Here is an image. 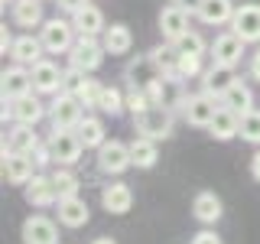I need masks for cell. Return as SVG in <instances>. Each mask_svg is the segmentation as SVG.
<instances>
[{
  "mask_svg": "<svg viewBox=\"0 0 260 244\" xmlns=\"http://www.w3.org/2000/svg\"><path fill=\"white\" fill-rule=\"evenodd\" d=\"M85 4H91V0H59V10H65V13H75V10H81Z\"/></svg>",
  "mask_w": 260,
  "mask_h": 244,
  "instance_id": "obj_44",
  "label": "cell"
},
{
  "mask_svg": "<svg viewBox=\"0 0 260 244\" xmlns=\"http://www.w3.org/2000/svg\"><path fill=\"white\" fill-rule=\"evenodd\" d=\"M98 111H101V114H111V117H117L120 111H127V95L120 92V88H114V85H104L101 101H98Z\"/></svg>",
  "mask_w": 260,
  "mask_h": 244,
  "instance_id": "obj_33",
  "label": "cell"
},
{
  "mask_svg": "<svg viewBox=\"0 0 260 244\" xmlns=\"http://www.w3.org/2000/svg\"><path fill=\"white\" fill-rule=\"evenodd\" d=\"M43 143V137L36 134V127L32 124H13V130L4 137V153H29Z\"/></svg>",
  "mask_w": 260,
  "mask_h": 244,
  "instance_id": "obj_18",
  "label": "cell"
},
{
  "mask_svg": "<svg viewBox=\"0 0 260 244\" xmlns=\"http://www.w3.org/2000/svg\"><path fill=\"white\" fill-rule=\"evenodd\" d=\"M85 104L78 101V95L59 92L52 95V108H49V120H52V130H75L85 117Z\"/></svg>",
  "mask_w": 260,
  "mask_h": 244,
  "instance_id": "obj_2",
  "label": "cell"
},
{
  "mask_svg": "<svg viewBox=\"0 0 260 244\" xmlns=\"http://www.w3.org/2000/svg\"><path fill=\"white\" fill-rule=\"evenodd\" d=\"M231 29L238 33L244 43H260V4H241L234 10Z\"/></svg>",
  "mask_w": 260,
  "mask_h": 244,
  "instance_id": "obj_15",
  "label": "cell"
},
{
  "mask_svg": "<svg viewBox=\"0 0 260 244\" xmlns=\"http://www.w3.org/2000/svg\"><path fill=\"white\" fill-rule=\"evenodd\" d=\"M189 10H182L179 4L173 7H162V13H159V33H162V39H169V43H176L182 33H189Z\"/></svg>",
  "mask_w": 260,
  "mask_h": 244,
  "instance_id": "obj_20",
  "label": "cell"
},
{
  "mask_svg": "<svg viewBox=\"0 0 260 244\" xmlns=\"http://www.w3.org/2000/svg\"><path fill=\"white\" fill-rule=\"evenodd\" d=\"M85 78H88V72H85V69H78V65H69V69L62 72V92L78 95V88L85 85Z\"/></svg>",
  "mask_w": 260,
  "mask_h": 244,
  "instance_id": "obj_39",
  "label": "cell"
},
{
  "mask_svg": "<svg viewBox=\"0 0 260 244\" xmlns=\"http://www.w3.org/2000/svg\"><path fill=\"white\" fill-rule=\"evenodd\" d=\"M91 244H117V241H114V238H94Z\"/></svg>",
  "mask_w": 260,
  "mask_h": 244,
  "instance_id": "obj_49",
  "label": "cell"
},
{
  "mask_svg": "<svg viewBox=\"0 0 260 244\" xmlns=\"http://www.w3.org/2000/svg\"><path fill=\"white\" fill-rule=\"evenodd\" d=\"M101 205L104 211H111V215H127L130 208H134V189H130L127 182H111L101 189Z\"/></svg>",
  "mask_w": 260,
  "mask_h": 244,
  "instance_id": "obj_19",
  "label": "cell"
},
{
  "mask_svg": "<svg viewBox=\"0 0 260 244\" xmlns=\"http://www.w3.org/2000/svg\"><path fill=\"white\" fill-rule=\"evenodd\" d=\"M173 4H179V7H182V10H189V13H199L205 0H173Z\"/></svg>",
  "mask_w": 260,
  "mask_h": 244,
  "instance_id": "obj_46",
  "label": "cell"
},
{
  "mask_svg": "<svg viewBox=\"0 0 260 244\" xmlns=\"http://www.w3.org/2000/svg\"><path fill=\"white\" fill-rule=\"evenodd\" d=\"M43 52H46L43 39L32 36V33H23V36H16V39H13L10 59H13V62H20V65H29V69H32V65L43 59Z\"/></svg>",
  "mask_w": 260,
  "mask_h": 244,
  "instance_id": "obj_23",
  "label": "cell"
},
{
  "mask_svg": "<svg viewBox=\"0 0 260 244\" xmlns=\"http://www.w3.org/2000/svg\"><path fill=\"white\" fill-rule=\"evenodd\" d=\"M250 78L260 81V49L254 52V59H250Z\"/></svg>",
  "mask_w": 260,
  "mask_h": 244,
  "instance_id": "obj_47",
  "label": "cell"
},
{
  "mask_svg": "<svg viewBox=\"0 0 260 244\" xmlns=\"http://www.w3.org/2000/svg\"><path fill=\"white\" fill-rule=\"evenodd\" d=\"M221 104H228L231 111L244 114V111H250V108H254V92H250V85H244V81L238 78V81H234V85H231V88L224 92Z\"/></svg>",
  "mask_w": 260,
  "mask_h": 244,
  "instance_id": "obj_32",
  "label": "cell"
},
{
  "mask_svg": "<svg viewBox=\"0 0 260 244\" xmlns=\"http://www.w3.org/2000/svg\"><path fill=\"white\" fill-rule=\"evenodd\" d=\"M23 199H26L32 208L59 205V192H55V182H52V176H32L29 182L23 186Z\"/></svg>",
  "mask_w": 260,
  "mask_h": 244,
  "instance_id": "obj_16",
  "label": "cell"
},
{
  "mask_svg": "<svg viewBox=\"0 0 260 244\" xmlns=\"http://www.w3.org/2000/svg\"><path fill=\"white\" fill-rule=\"evenodd\" d=\"M176 49H179V55H205V39L199 36V33H182V36L176 39Z\"/></svg>",
  "mask_w": 260,
  "mask_h": 244,
  "instance_id": "obj_38",
  "label": "cell"
},
{
  "mask_svg": "<svg viewBox=\"0 0 260 244\" xmlns=\"http://www.w3.org/2000/svg\"><path fill=\"white\" fill-rule=\"evenodd\" d=\"M52 182H55V192H59V199H69V195H78V176L72 173L69 166H59L52 173Z\"/></svg>",
  "mask_w": 260,
  "mask_h": 244,
  "instance_id": "obj_34",
  "label": "cell"
},
{
  "mask_svg": "<svg viewBox=\"0 0 260 244\" xmlns=\"http://www.w3.org/2000/svg\"><path fill=\"white\" fill-rule=\"evenodd\" d=\"M134 127L137 134L150 137V140H166V137H173V127H176V117L169 108H162V104H150L146 111H140L134 117Z\"/></svg>",
  "mask_w": 260,
  "mask_h": 244,
  "instance_id": "obj_1",
  "label": "cell"
},
{
  "mask_svg": "<svg viewBox=\"0 0 260 244\" xmlns=\"http://www.w3.org/2000/svg\"><path fill=\"white\" fill-rule=\"evenodd\" d=\"M10 49H13V36H10V29H7V26H0V52H10Z\"/></svg>",
  "mask_w": 260,
  "mask_h": 244,
  "instance_id": "obj_45",
  "label": "cell"
},
{
  "mask_svg": "<svg viewBox=\"0 0 260 244\" xmlns=\"http://www.w3.org/2000/svg\"><path fill=\"white\" fill-rule=\"evenodd\" d=\"M238 81V72H234V65H221V62H211L205 72H202V92H208L211 98H218L221 101L224 92Z\"/></svg>",
  "mask_w": 260,
  "mask_h": 244,
  "instance_id": "obj_12",
  "label": "cell"
},
{
  "mask_svg": "<svg viewBox=\"0 0 260 244\" xmlns=\"http://www.w3.org/2000/svg\"><path fill=\"white\" fill-rule=\"evenodd\" d=\"M134 166L130 160V143H120V140H104L98 146V169L108 176H120Z\"/></svg>",
  "mask_w": 260,
  "mask_h": 244,
  "instance_id": "obj_8",
  "label": "cell"
},
{
  "mask_svg": "<svg viewBox=\"0 0 260 244\" xmlns=\"http://www.w3.org/2000/svg\"><path fill=\"white\" fill-rule=\"evenodd\" d=\"M189 244H224V241L218 238V231H211V228H202V231L195 234Z\"/></svg>",
  "mask_w": 260,
  "mask_h": 244,
  "instance_id": "obj_43",
  "label": "cell"
},
{
  "mask_svg": "<svg viewBox=\"0 0 260 244\" xmlns=\"http://www.w3.org/2000/svg\"><path fill=\"white\" fill-rule=\"evenodd\" d=\"M10 13H13V23L23 29H36L46 23L43 20V0H13Z\"/></svg>",
  "mask_w": 260,
  "mask_h": 244,
  "instance_id": "obj_27",
  "label": "cell"
},
{
  "mask_svg": "<svg viewBox=\"0 0 260 244\" xmlns=\"http://www.w3.org/2000/svg\"><path fill=\"white\" fill-rule=\"evenodd\" d=\"M91 211H88V202L78 199V195H69V199H59V225L65 228H85Z\"/></svg>",
  "mask_w": 260,
  "mask_h": 244,
  "instance_id": "obj_24",
  "label": "cell"
},
{
  "mask_svg": "<svg viewBox=\"0 0 260 244\" xmlns=\"http://www.w3.org/2000/svg\"><path fill=\"white\" fill-rule=\"evenodd\" d=\"M130 160H134V166L137 169H150V166H156V160H159V150H156V140H150V137H137L134 143H130Z\"/></svg>",
  "mask_w": 260,
  "mask_h": 244,
  "instance_id": "obj_30",
  "label": "cell"
},
{
  "mask_svg": "<svg viewBox=\"0 0 260 244\" xmlns=\"http://www.w3.org/2000/svg\"><path fill=\"white\" fill-rule=\"evenodd\" d=\"M150 98H153V104H162V108H169V111H179L182 101H185V78L176 75V72H166V75L153 85Z\"/></svg>",
  "mask_w": 260,
  "mask_h": 244,
  "instance_id": "obj_9",
  "label": "cell"
},
{
  "mask_svg": "<svg viewBox=\"0 0 260 244\" xmlns=\"http://www.w3.org/2000/svg\"><path fill=\"white\" fill-rule=\"evenodd\" d=\"M162 75H166V72L159 69V62L153 59L150 52H146V55H137V59H130L127 69H124L127 85H130V88H143V92H153V85H156Z\"/></svg>",
  "mask_w": 260,
  "mask_h": 244,
  "instance_id": "obj_4",
  "label": "cell"
},
{
  "mask_svg": "<svg viewBox=\"0 0 260 244\" xmlns=\"http://www.w3.org/2000/svg\"><path fill=\"white\" fill-rule=\"evenodd\" d=\"M250 176H254L257 182H260V150L254 153V157H250Z\"/></svg>",
  "mask_w": 260,
  "mask_h": 244,
  "instance_id": "obj_48",
  "label": "cell"
},
{
  "mask_svg": "<svg viewBox=\"0 0 260 244\" xmlns=\"http://www.w3.org/2000/svg\"><path fill=\"white\" fill-rule=\"evenodd\" d=\"M72 26H75L78 36H98V33H104V13L98 10L94 4H85L81 10L72 13Z\"/></svg>",
  "mask_w": 260,
  "mask_h": 244,
  "instance_id": "obj_25",
  "label": "cell"
},
{
  "mask_svg": "<svg viewBox=\"0 0 260 244\" xmlns=\"http://www.w3.org/2000/svg\"><path fill=\"white\" fill-rule=\"evenodd\" d=\"M32 160H36V166H49V163H55V157H52V146H49V140H43L32 150Z\"/></svg>",
  "mask_w": 260,
  "mask_h": 244,
  "instance_id": "obj_42",
  "label": "cell"
},
{
  "mask_svg": "<svg viewBox=\"0 0 260 244\" xmlns=\"http://www.w3.org/2000/svg\"><path fill=\"white\" fill-rule=\"evenodd\" d=\"M150 104H153L150 92H143V88H130V92H127V111L134 114V117H137L140 111H146Z\"/></svg>",
  "mask_w": 260,
  "mask_h": 244,
  "instance_id": "obj_41",
  "label": "cell"
},
{
  "mask_svg": "<svg viewBox=\"0 0 260 244\" xmlns=\"http://www.w3.org/2000/svg\"><path fill=\"white\" fill-rule=\"evenodd\" d=\"M101 43L111 55H127L130 49H134V33H130L127 23H111V26L101 33Z\"/></svg>",
  "mask_w": 260,
  "mask_h": 244,
  "instance_id": "obj_26",
  "label": "cell"
},
{
  "mask_svg": "<svg viewBox=\"0 0 260 244\" xmlns=\"http://www.w3.org/2000/svg\"><path fill=\"white\" fill-rule=\"evenodd\" d=\"M49 146H52V157L59 166H72L85 153V143H81L78 130H52L49 134Z\"/></svg>",
  "mask_w": 260,
  "mask_h": 244,
  "instance_id": "obj_10",
  "label": "cell"
},
{
  "mask_svg": "<svg viewBox=\"0 0 260 244\" xmlns=\"http://www.w3.org/2000/svg\"><path fill=\"white\" fill-rule=\"evenodd\" d=\"M62 72L52 59H39L36 65L29 69V75H32V92L36 95H59L62 92Z\"/></svg>",
  "mask_w": 260,
  "mask_h": 244,
  "instance_id": "obj_11",
  "label": "cell"
},
{
  "mask_svg": "<svg viewBox=\"0 0 260 244\" xmlns=\"http://www.w3.org/2000/svg\"><path fill=\"white\" fill-rule=\"evenodd\" d=\"M238 130H241V114L231 111L228 104H218L215 117H211V124H208V134L215 137V140H234Z\"/></svg>",
  "mask_w": 260,
  "mask_h": 244,
  "instance_id": "obj_22",
  "label": "cell"
},
{
  "mask_svg": "<svg viewBox=\"0 0 260 244\" xmlns=\"http://www.w3.org/2000/svg\"><path fill=\"white\" fill-rule=\"evenodd\" d=\"M32 166H36V160L29 153H4V179L10 186H26L36 176Z\"/></svg>",
  "mask_w": 260,
  "mask_h": 244,
  "instance_id": "obj_17",
  "label": "cell"
},
{
  "mask_svg": "<svg viewBox=\"0 0 260 244\" xmlns=\"http://www.w3.org/2000/svg\"><path fill=\"white\" fill-rule=\"evenodd\" d=\"M75 130H78L81 143H85V150H98V146L108 140V134H104V120L101 117H91V114H85Z\"/></svg>",
  "mask_w": 260,
  "mask_h": 244,
  "instance_id": "obj_31",
  "label": "cell"
},
{
  "mask_svg": "<svg viewBox=\"0 0 260 244\" xmlns=\"http://www.w3.org/2000/svg\"><path fill=\"white\" fill-rule=\"evenodd\" d=\"M218 98H211L208 92H199V95H185V101H182V117H185V124L189 127H205L211 124V117H215V111H218Z\"/></svg>",
  "mask_w": 260,
  "mask_h": 244,
  "instance_id": "obj_7",
  "label": "cell"
},
{
  "mask_svg": "<svg viewBox=\"0 0 260 244\" xmlns=\"http://www.w3.org/2000/svg\"><path fill=\"white\" fill-rule=\"evenodd\" d=\"M202 55H182V59H179V65H176V75H182L185 81L189 78H202Z\"/></svg>",
  "mask_w": 260,
  "mask_h": 244,
  "instance_id": "obj_40",
  "label": "cell"
},
{
  "mask_svg": "<svg viewBox=\"0 0 260 244\" xmlns=\"http://www.w3.org/2000/svg\"><path fill=\"white\" fill-rule=\"evenodd\" d=\"M192 215L199 218L202 225H215L218 218L224 215V205H221V199H218L215 192H199L192 199Z\"/></svg>",
  "mask_w": 260,
  "mask_h": 244,
  "instance_id": "obj_29",
  "label": "cell"
},
{
  "mask_svg": "<svg viewBox=\"0 0 260 244\" xmlns=\"http://www.w3.org/2000/svg\"><path fill=\"white\" fill-rule=\"evenodd\" d=\"M23 244H59V228L46 215H29L20 228Z\"/></svg>",
  "mask_w": 260,
  "mask_h": 244,
  "instance_id": "obj_13",
  "label": "cell"
},
{
  "mask_svg": "<svg viewBox=\"0 0 260 244\" xmlns=\"http://www.w3.org/2000/svg\"><path fill=\"white\" fill-rule=\"evenodd\" d=\"M101 92H104V81H98V78H91V75H88V78H85V85L78 88V101L85 104L88 111H91V108L98 111V101H101Z\"/></svg>",
  "mask_w": 260,
  "mask_h": 244,
  "instance_id": "obj_37",
  "label": "cell"
},
{
  "mask_svg": "<svg viewBox=\"0 0 260 244\" xmlns=\"http://www.w3.org/2000/svg\"><path fill=\"white\" fill-rule=\"evenodd\" d=\"M0 7H13V0H0Z\"/></svg>",
  "mask_w": 260,
  "mask_h": 244,
  "instance_id": "obj_50",
  "label": "cell"
},
{
  "mask_svg": "<svg viewBox=\"0 0 260 244\" xmlns=\"http://www.w3.org/2000/svg\"><path fill=\"white\" fill-rule=\"evenodd\" d=\"M43 4H46V0H43Z\"/></svg>",
  "mask_w": 260,
  "mask_h": 244,
  "instance_id": "obj_51",
  "label": "cell"
},
{
  "mask_svg": "<svg viewBox=\"0 0 260 244\" xmlns=\"http://www.w3.org/2000/svg\"><path fill=\"white\" fill-rule=\"evenodd\" d=\"M32 92V75H29V65H10V69H4V75H0V95H4V101H13V98L20 95H29Z\"/></svg>",
  "mask_w": 260,
  "mask_h": 244,
  "instance_id": "obj_14",
  "label": "cell"
},
{
  "mask_svg": "<svg viewBox=\"0 0 260 244\" xmlns=\"http://www.w3.org/2000/svg\"><path fill=\"white\" fill-rule=\"evenodd\" d=\"M46 108H43V101H39V95L36 92H29V95H20V98H13V101H4V120L10 117L13 124H32L36 127L39 120L46 117Z\"/></svg>",
  "mask_w": 260,
  "mask_h": 244,
  "instance_id": "obj_5",
  "label": "cell"
},
{
  "mask_svg": "<svg viewBox=\"0 0 260 244\" xmlns=\"http://www.w3.org/2000/svg\"><path fill=\"white\" fill-rule=\"evenodd\" d=\"M244 39L238 36V33H221V36L215 39V46H211V59L215 62H221V65H238L241 62V55H244Z\"/></svg>",
  "mask_w": 260,
  "mask_h": 244,
  "instance_id": "obj_21",
  "label": "cell"
},
{
  "mask_svg": "<svg viewBox=\"0 0 260 244\" xmlns=\"http://www.w3.org/2000/svg\"><path fill=\"white\" fill-rule=\"evenodd\" d=\"M104 43L98 36H78L75 39V46L69 49V65H78V69H85L88 75L91 72L101 69V62H104Z\"/></svg>",
  "mask_w": 260,
  "mask_h": 244,
  "instance_id": "obj_6",
  "label": "cell"
},
{
  "mask_svg": "<svg viewBox=\"0 0 260 244\" xmlns=\"http://www.w3.org/2000/svg\"><path fill=\"white\" fill-rule=\"evenodd\" d=\"M39 39H43V46H46V52H52V55H69V49L75 46V39H78V33L75 26H72L69 20H46L43 26H39Z\"/></svg>",
  "mask_w": 260,
  "mask_h": 244,
  "instance_id": "obj_3",
  "label": "cell"
},
{
  "mask_svg": "<svg viewBox=\"0 0 260 244\" xmlns=\"http://www.w3.org/2000/svg\"><path fill=\"white\" fill-rule=\"evenodd\" d=\"M234 10H238V7H234L231 0H205L202 10L195 13V16H199L205 26H224V23L234 20Z\"/></svg>",
  "mask_w": 260,
  "mask_h": 244,
  "instance_id": "obj_28",
  "label": "cell"
},
{
  "mask_svg": "<svg viewBox=\"0 0 260 244\" xmlns=\"http://www.w3.org/2000/svg\"><path fill=\"white\" fill-rule=\"evenodd\" d=\"M238 137L241 140H247V143H260V111H244L241 114V130H238Z\"/></svg>",
  "mask_w": 260,
  "mask_h": 244,
  "instance_id": "obj_35",
  "label": "cell"
},
{
  "mask_svg": "<svg viewBox=\"0 0 260 244\" xmlns=\"http://www.w3.org/2000/svg\"><path fill=\"white\" fill-rule=\"evenodd\" d=\"M150 55H153V59L159 62V69H162V72H176L179 59H182V55H179V49H176V43H169V39H166L162 46H156V49H153Z\"/></svg>",
  "mask_w": 260,
  "mask_h": 244,
  "instance_id": "obj_36",
  "label": "cell"
}]
</instances>
